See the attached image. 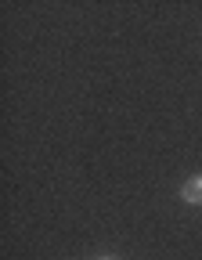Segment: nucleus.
Wrapping results in <instances>:
<instances>
[{"label": "nucleus", "mask_w": 202, "mask_h": 260, "mask_svg": "<svg viewBox=\"0 0 202 260\" xmlns=\"http://www.w3.org/2000/svg\"><path fill=\"white\" fill-rule=\"evenodd\" d=\"M181 199H184V203H191V206H202V174H198V177H191V181L181 188Z\"/></svg>", "instance_id": "f257e3e1"}, {"label": "nucleus", "mask_w": 202, "mask_h": 260, "mask_svg": "<svg viewBox=\"0 0 202 260\" xmlns=\"http://www.w3.org/2000/svg\"><path fill=\"white\" fill-rule=\"evenodd\" d=\"M101 260H112V256H101Z\"/></svg>", "instance_id": "f03ea898"}]
</instances>
